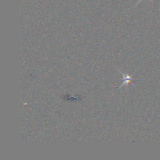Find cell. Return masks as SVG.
<instances>
[{"mask_svg": "<svg viewBox=\"0 0 160 160\" xmlns=\"http://www.w3.org/2000/svg\"><path fill=\"white\" fill-rule=\"evenodd\" d=\"M119 71H120V73H121V74L123 75V84H122L121 85H120V87H119V88H122V87H123V86H124V85H126V87L128 88V84H131H131H132V85L134 86V87H135L134 84L132 82L133 77H134V73H133V74L130 75V74H128V73H123V72H122L120 70H119Z\"/></svg>", "mask_w": 160, "mask_h": 160, "instance_id": "obj_1", "label": "cell"}, {"mask_svg": "<svg viewBox=\"0 0 160 160\" xmlns=\"http://www.w3.org/2000/svg\"><path fill=\"white\" fill-rule=\"evenodd\" d=\"M141 1H142V0H140V1H138V3H137V4H136V6H137V5H138V3H139V2H141Z\"/></svg>", "mask_w": 160, "mask_h": 160, "instance_id": "obj_2", "label": "cell"}]
</instances>
